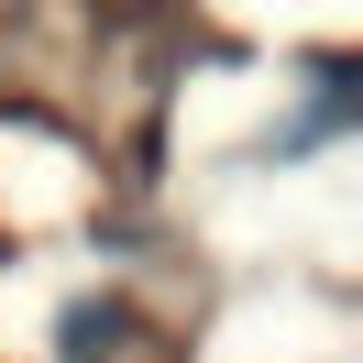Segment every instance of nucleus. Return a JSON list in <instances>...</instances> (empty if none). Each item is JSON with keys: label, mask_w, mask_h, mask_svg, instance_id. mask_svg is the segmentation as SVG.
<instances>
[{"label": "nucleus", "mask_w": 363, "mask_h": 363, "mask_svg": "<svg viewBox=\"0 0 363 363\" xmlns=\"http://www.w3.org/2000/svg\"><path fill=\"white\" fill-rule=\"evenodd\" d=\"M330 133H352V55H319V77H308V99H297L286 121L264 133V155L286 165V155H319Z\"/></svg>", "instance_id": "1"}, {"label": "nucleus", "mask_w": 363, "mask_h": 363, "mask_svg": "<svg viewBox=\"0 0 363 363\" xmlns=\"http://www.w3.org/2000/svg\"><path fill=\"white\" fill-rule=\"evenodd\" d=\"M121 341H133V308H121V297H67V308H55V352L67 363H111Z\"/></svg>", "instance_id": "2"}]
</instances>
